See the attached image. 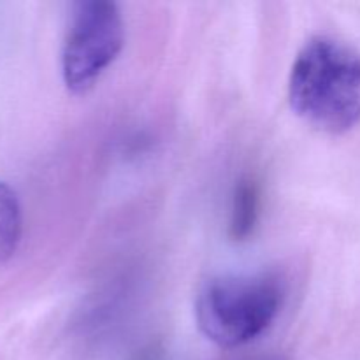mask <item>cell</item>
Returning a JSON list of instances; mask_svg holds the SVG:
<instances>
[{"mask_svg":"<svg viewBox=\"0 0 360 360\" xmlns=\"http://www.w3.org/2000/svg\"><path fill=\"white\" fill-rule=\"evenodd\" d=\"M260 218V186L255 178L245 176L234 186L229 214V236L232 241H248Z\"/></svg>","mask_w":360,"mask_h":360,"instance_id":"cell-4","label":"cell"},{"mask_svg":"<svg viewBox=\"0 0 360 360\" xmlns=\"http://www.w3.org/2000/svg\"><path fill=\"white\" fill-rule=\"evenodd\" d=\"M23 232L21 204L16 192L0 181V264L7 262L18 252Z\"/></svg>","mask_w":360,"mask_h":360,"instance_id":"cell-5","label":"cell"},{"mask_svg":"<svg viewBox=\"0 0 360 360\" xmlns=\"http://www.w3.org/2000/svg\"><path fill=\"white\" fill-rule=\"evenodd\" d=\"M283 302L285 281L278 274H220L197 294V326L218 347L238 348L262 336Z\"/></svg>","mask_w":360,"mask_h":360,"instance_id":"cell-2","label":"cell"},{"mask_svg":"<svg viewBox=\"0 0 360 360\" xmlns=\"http://www.w3.org/2000/svg\"><path fill=\"white\" fill-rule=\"evenodd\" d=\"M288 101L315 129L352 130L360 122V53L326 35L309 39L292 65Z\"/></svg>","mask_w":360,"mask_h":360,"instance_id":"cell-1","label":"cell"},{"mask_svg":"<svg viewBox=\"0 0 360 360\" xmlns=\"http://www.w3.org/2000/svg\"><path fill=\"white\" fill-rule=\"evenodd\" d=\"M255 360H287L285 357H280V355H269V357H260Z\"/></svg>","mask_w":360,"mask_h":360,"instance_id":"cell-6","label":"cell"},{"mask_svg":"<svg viewBox=\"0 0 360 360\" xmlns=\"http://www.w3.org/2000/svg\"><path fill=\"white\" fill-rule=\"evenodd\" d=\"M125 44L118 4L81 0L72 6L62 48V77L72 94L90 91L115 63Z\"/></svg>","mask_w":360,"mask_h":360,"instance_id":"cell-3","label":"cell"}]
</instances>
